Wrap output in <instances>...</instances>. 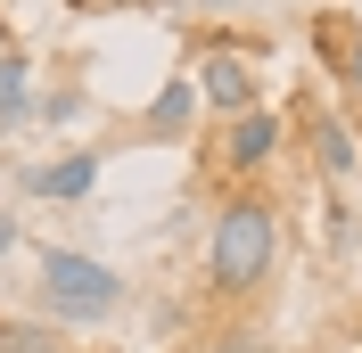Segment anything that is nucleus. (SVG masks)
<instances>
[{
    "label": "nucleus",
    "mask_w": 362,
    "mask_h": 353,
    "mask_svg": "<svg viewBox=\"0 0 362 353\" xmlns=\"http://www.w3.org/2000/svg\"><path fill=\"white\" fill-rule=\"evenodd\" d=\"M90 181H99V148H66V156H49L42 173L25 181V189H33V198H90Z\"/></svg>",
    "instance_id": "nucleus-7"
},
{
    "label": "nucleus",
    "mask_w": 362,
    "mask_h": 353,
    "mask_svg": "<svg viewBox=\"0 0 362 353\" xmlns=\"http://www.w3.org/2000/svg\"><path fill=\"white\" fill-rule=\"evenodd\" d=\"M305 148H313V173L321 181H354L362 173V140L338 107H305Z\"/></svg>",
    "instance_id": "nucleus-5"
},
{
    "label": "nucleus",
    "mask_w": 362,
    "mask_h": 353,
    "mask_svg": "<svg viewBox=\"0 0 362 353\" xmlns=\"http://www.w3.org/2000/svg\"><path fill=\"white\" fill-rule=\"evenodd\" d=\"M25 115H33V66L25 49H0V132H17Z\"/></svg>",
    "instance_id": "nucleus-9"
},
{
    "label": "nucleus",
    "mask_w": 362,
    "mask_h": 353,
    "mask_svg": "<svg viewBox=\"0 0 362 353\" xmlns=\"http://www.w3.org/2000/svg\"><path fill=\"white\" fill-rule=\"evenodd\" d=\"M313 49L329 58V74H338V83L354 90V107H362V25L329 8V17H313Z\"/></svg>",
    "instance_id": "nucleus-6"
},
{
    "label": "nucleus",
    "mask_w": 362,
    "mask_h": 353,
    "mask_svg": "<svg viewBox=\"0 0 362 353\" xmlns=\"http://www.w3.org/2000/svg\"><path fill=\"white\" fill-rule=\"evenodd\" d=\"M321 230H329V246H354V214H346V205H329V214H321Z\"/></svg>",
    "instance_id": "nucleus-12"
},
{
    "label": "nucleus",
    "mask_w": 362,
    "mask_h": 353,
    "mask_svg": "<svg viewBox=\"0 0 362 353\" xmlns=\"http://www.w3.org/2000/svg\"><path fill=\"white\" fill-rule=\"evenodd\" d=\"M189 124H198V83L181 74V83H165V90H157V107L140 115V140H181Z\"/></svg>",
    "instance_id": "nucleus-8"
},
{
    "label": "nucleus",
    "mask_w": 362,
    "mask_h": 353,
    "mask_svg": "<svg viewBox=\"0 0 362 353\" xmlns=\"http://www.w3.org/2000/svg\"><path fill=\"white\" fill-rule=\"evenodd\" d=\"M214 353H272V337H255V329H230Z\"/></svg>",
    "instance_id": "nucleus-13"
},
{
    "label": "nucleus",
    "mask_w": 362,
    "mask_h": 353,
    "mask_svg": "<svg viewBox=\"0 0 362 353\" xmlns=\"http://www.w3.org/2000/svg\"><path fill=\"white\" fill-rule=\"evenodd\" d=\"M280 148H288V115H280V107H247V115H230V124H214L206 173L230 181V189H255V181L280 164Z\"/></svg>",
    "instance_id": "nucleus-3"
},
{
    "label": "nucleus",
    "mask_w": 362,
    "mask_h": 353,
    "mask_svg": "<svg viewBox=\"0 0 362 353\" xmlns=\"http://www.w3.org/2000/svg\"><path fill=\"white\" fill-rule=\"evenodd\" d=\"M42 312L58 329H99L124 312V280H115L99 255H74V246H42Z\"/></svg>",
    "instance_id": "nucleus-2"
},
{
    "label": "nucleus",
    "mask_w": 362,
    "mask_h": 353,
    "mask_svg": "<svg viewBox=\"0 0 362 353\" xmlns=\"http://www.w3.org/2000/svg\"><path fill=\"white\" fill-rule=\"evenodd\" d=\"M8 246H17V222H8V214H0V255H8Z\"/></svg>",
    "instance_id": "nucleus-14"
},
{
    "label": "nucleus",
    "mask_w": 362,
    "mask_h": 353,
    "mask_svg": "<svg viewBox=\"0 0 362 353\" xmlns=\"http://www.w3.org/2000/svg\"><path fill=\"white\" fill-rule=\"evenodd\" d=\"M198 8H230V0H198Z\"/></svg>",
    "instance_id": "nucleus-15"
},
{
    "label": "nucleus",
    "mask_w": 362,
    "mask_h": 353,
    "mask_svg": "<svg viewBox=\"0 0 362 353\" xmlns=\"http://www.w3.org/2000/svg\"><path fill=\"white\" fill-rule=\"evenodd\" d=\"M189 83H198V107H214V124L264 107V74H255V49L247 42H206L198 66H189Z\"/></svg>",
    "instance_id": "nucleus-4"
},
{
    "label": "nucleus",
    "mask_w": 362,
    "mask_h": 353,
    "mask_svg": "<svg viewBox=\"0 0 362 353\" xmlns=\"http://www.w3.org/2000/svg\"><path fill=\"white\" fill-rule=\"evenodd\" d=\"M272 263H280V198L264 181L255 189H230L214 205V230H206V296L214 304H255L272 287Z\"/></svg>",
    "instance_id": "nucleus-1"
},
{
    "label": "nucleus",
    "mask_w": 362,
    "mask_h": 353,
    "mask_svg": "<svg viewBox=\"0 0 362 353\" xmlns=\"http://www.w3.org/2000/svg\"><path fill=\"white\" fill-rule=\"evenodd\" d=\"M0 353H66L58 321H0Z\"/></svg>",
    "instance_id": "nucleus-10"
},
{
    "label": "nucleus",
    "mask_w": 362,
    "mask_h": 353,
    "mask_svg": "<svg viewBox=\"0 0 362 353\" xmlns=\"http://www.w3.org/2000/svg\"><path fill=\"white\" fill-rule=\"evenodd\" d=\"M83 107H90V99H83L74 83H66V90H42V99H33V115H49V124H74Z\"/></svg>",
    "instance_id": "nucleus-11"
}]
</instances>
